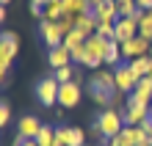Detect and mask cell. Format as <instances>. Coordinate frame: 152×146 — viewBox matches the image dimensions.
<instances>
[{
    "instance_id": "23",
    "label": "cell",
    "mask_w": 152,
    "mask_h": 146,
    "mask_svg": "<svg viewBox=\"0 0 152 146\" xmlns=\"http://www.w3.org/2000/svg\"><path fill=\"white\" fill-rule=\"evenodd\" d=\"M36 141H39V146H53V143H56V130H53V127H47V124H42Z\"/></svg>"
},
{
    "instance_id": "33",
    "label": "cell",
    "mask_w": 152,
    "mask_h": 146,
    "mask_svg": "<svg viewBox=\"0 0 152 146\" xmlns=\"http://www.w3.org/2000/svg\"><path fill=\"white\" fill-rule=\"evenodd\" d=\"M138 8H144V11H152V0H138Z\"/></svg>"
},
{
    "instance_id": "26",
    "label": "cell",
    "mask_w": 152,
    "mask_h": 146,
    "mask_svg": "<svg viewBox=\"0 0 152 146\" xmlns=\"http://www.w3.org/2000/svg\"><path fill=\"white\" fill-rule=\"evenodd\" d=\"M53 77H56L58 83H72L75 72H72V66H61V69H53Z\"/></svg>"
},
{
    "instance_id": "27",
    "label": "cell",
    "mask_w": 152,
    "mask_h": 146,
    "mask_svg": "<svg viewBox=\"0 0 152 146\" xmlns=\"http://www.w3.org/2000/svg\"><path fill=\"white\" fill-rule=\"evenodd\" d=\"M97 33L105 36V39H113V33H116V22H97Z\"/></svg>"
},
{
    "instance_id": "24",
    "label": "cell",
    "mask_w": 152,
    "mask_h": 146,
    "mask_svg": "<svg viewBox=\"0 0 152 146\" xmlns=\"http://www.w3.org/2000/svg\"><path fill=\"white\" fill-rule=\"evenodd\" d=\"M119 6V17H133L138 11V0H116Z\"/></svg>"
},
{
    "instance_id": "31",
    "label": "cell",
    "mask_w": 152,
    "mask_h": 146,
    "mask_svg": "<svg viewBox=\"0 0 152 146\" xmlns=\"http://www.w3.org/2000/svg\"><path fill=\"white\" fill-rule=\"evenodd\" d=\"M31 14H33V17H39V20H44V6H39V3H31Z\"/></svg>"
},
{
    "instance_id": "1",
    "label": "cell",
    "mask_w": 152,
    "mask_h": 146,
    "mask_svg": "<svg viewBox=\"0 0 152 146\" xmlns=\"http://www.w3.org/2000/svg\"><path fill=\"white\" fill-rule=\"evenodd\" d=\"M122 130H124V118H122V113L111 110V108H105V110L97 116L94 127H91V132H94V135H100V138H105V141L116 138Z\"/></svg>"
},
{
    "instance_id": "6",
    "label": "cell",
    "mask_w": 152,
    "mask_h": 146,
    "mask_svg": "<svg viewBox=\"0 0 152 146\" xmlns=\"http://www.w3.org/2000/svg\"><path fill=\"white\" fill-rule=\"evenodd\" d=\"M122 118H124V127H141L149 118V105H144V102H127V108L122 110Z\"/></svg>"
},
{
    "instance_id": "12",
    "label": "cell",
    "mask_w": 152,
    "mask_h": 146,
    "mask_svg": "<svg viewBox=\"0 0 152 146\" xmlns=\"http://www.w3.org/2000/svg\"><path fill=\"white\" fill-rule=\"evenodd\" d=\"M88 86L102 88V91H108V94H119V88H116V75L108 72V69H97V75L88 80Z\"/></svg>"
},
{
    "instance_id": "5",
    "label": "cell",
    "mask_w": 152,
    "mask_h": 146,
    "mask_svg": "<svg viewBox=\"0 0 152 146\" xmlns=\"http://www.w3.org/2000/svg\"><path fill=\"white\" fill-rule=\"evenodd\" d=\"M113 75H116V88H119V94H133L138 86V77H136V72H133L130 63H119V66L113 69Z\"/></svg>"
},
{
    "instance_id": "35",
    "label": "cell",
    "mask_w": 152,
    "mask_h": 146,
    "mask_svg": "<svg viewBox=\"0 0 152 146\" xmlns=\"http://www.w3.org/2000/svg\"><path fill=\"white\" fill-rule=\"evenodd\" d=\"M100 3H102V0H91V6H94V8H97V6H100Z\"/></svg>"
},
{
    "instance_id": "20",
    "label": "cell",
    "mask_w": 152,
    "mask_h": 146,
    "mask_svg": "<svg viewBox=\"0 0 152 146\" xmlns=\"http://www.w3.org/2000/svg\"><path fill=\"white\" fill-rule=\"evenodd\" d=\"M88 97L94 99L100 108H111L116 102V94H108V91H102V88H94V86H88Z\"/></svg>"
},
{
    "instance_id": "30",
    "label": "cell",
    "mask_w": 152,
    "mask_h": 146,
    "mask_svg": "<svg viewBox=\"0 0 152 146\" xmlns=\"http://www.w3.org/2000/svg\"><path fill=\"white\" fill-rule=\"evenodd\" d=\"M14 146H39V141H36V138H22V135H17Z\"/></svg>"
},
{
    "instance_id": "28",
    "label": "cell",
    "mask_w": 152,
    "mask_h": 146,
    "mask_svg": "<svg viewBox=\"0 0 152 146\" xmlns=\"http://www.w3.org/2000/svg\"><path fill=\"white\" fill-rule=\"evenodd\" d=\"M69 52H72V61L83 66V61H86V44H77V47H75V50H69Z\"/></svg>"
},
{
    "instance_id": "22",
    "label": "cell",
    "mask_w": 152,
    "mask_h": 146,
    "mask_svg": "<svg viewBox=\"0 0 152 146\" xmlns=\"http://www.w3.org/2000/svg\"><path fill=\"white\" fill-rule=\"evenodd\" d=\"M64 14L66 11H64V3H61V0H56V3H50L47 8H44V20H50V22H58Z\"/></svg>"
},
{
    "instance_id": "9",
    "label": "cell",
    "mask_w": 152,
    "mask_h": 146,
    "mask_svg": "<svg viewBox=\"0 0 152 146\" xmlns=\"http://www.w3.org/2000/svg\"><path fill=\"white\" fill-rule=\"evenodd\" d=\"M39 36H42V41H44V44H50V50H53V47H58V44H64V31L58 28V22L42 20V25H39Z\"/></svg>"
},
{
    "instance_id": "15",
    "label": "cell",
    "mask_w": 152,
    "mask_h": 146,
    "mask_svg": "<svg viewBox=\"0 0 152 146\" xmlns=\"http://www.w3.org/2000/svg\"><path fill=\"white\" fill-rule=\"evenodd\" d=\"M138 138H141V130H138V127H124L116 138L108 141V146H138Z\"/></svg>"
},
{
    "instance_id": "19",
    "label": "cell",
    "mask_w": 152,
    "mask_h": 146,
    "mask_svg": "<svg viewBox=\"0 0 152 146\" xmlns=\"http://www.w3.org/2000/svg\"><path fill=\"white\" fill-rule=\"evenodd\" d=\"M130 66H133V72H136V77H138V80H141V77H149V75H152V55L133 58V61H130Z\"/></svg>"
},
{
    "instance_id": "11",
    "label": "cell",
    "mask_w": 152,
    "mask_h": 146,
    "mask_svg": "<svg viewBox=\"0 0 152 146\" xmlns=\"http://www.w3.org/2000/svg\"><path fill=\"white\" fill-rule=\"evenodd\" d=\"M80 102V86L77 80H72V83H61V91H58V105L61 108H75Z\"/></svg>"
},
{
    "instance_id": "4",
    "label": "cell",
    "mask_w": 152,
    "mask_h": 146,
    "mask_svg": "<svg viewBox=\"0 0 152 146\" xmlns=\"http://www.w3.org/2000/svg\"><path fill=\"white\" fill-rule=\"evenodd\" d=\"M58 91H61V83L56 77H44L36 83V99L44 105V108H53V105H58Z\"/></svg>"
},
{
    "instance_id": "36",
    "label": "cell",
    "mask_w": 152,
    "mask_h": 146,
    "mask_svg": "<svg viewBox=\"0 0 152 146\" xmlns=\"http://www.w3.org/2000/svg\"><path fill=\"white\" fill-rule=\"evenodd\" d=\"M0 3H3V6H8V3H11V0H0Z\"/></svg>"
},
{
    "instance_id": "14",
    "label": "cell",
    "mask_w": 152,
    "mask_h": 146,
    "mask_svg": "<svg viewBox=\"0 0 152 146\" xmlns=\"http://www.w3.org/2000/svg\"><path fill=\"white\" fill-rule=\"evenodd\" d=\"M47 63L53 69H61V66H72V52H69L64 44H58V47H53L47 52Z\"/></svg>"
},
{
    "instance_id": "17",
    "label": "cell",
    "mask_w": 152,
    "mask_h": 146,
    "mask_svg": "<svg viewBox=\"0 0 152 146\" xmlns=\"http://www.w3.org/2000/svg\"><path fill=\"white\" fill-rule=\"evenodd\" d=\"M39 130H42V121H39V118H33V116H22L20 124H17V132H20L22 138H36Z\"/></svg>"
},
{
    "instance_id": "8",
    "label": "cell",
    "mask_w": 152,
    "mask_h": 146,
    "mask_svg": "<svg viewBox=\"0 0 152 146\" xmlns=\"http://www.w3.org/2000/svg\"><path fill=\"white\" fill-rule=\"evenodd\" d=\"M56 143H61V146H86V132L77 130V127H58Z\"/></svg>"
},
{
    "instance_id": "32",
    "label": "cell",
    "mask_w": 152,
    "mask_h": 146,
    "mask_svg": "<svg viewBox=\"0 0 152 146\" xmlns=\"http://www.w3.org/2000/svg\"><path fill=\"white\" fill-rule=\"evenodd\" d=\"M141 132H147V135H152V116L147 118L144 124H141Z\"/></svg>"
},
{
    "instance_id": "16",
    "label": "cell",
    "mask_w": 152,
    "mask_h": 146,
    "mask_svg": "<svg viewBox=\"0 0 152 146\" xmlns=\"http://www.w3.org/2000/svg\"><path fill=\"white\" fill-rule=\"evenodd\" d=\"M130 102H144V105H152V77H141L136 91L130 94Z\"/></svg>"
},
{
    "instance_id": "25",
    "label": "cell",
    "mask_w": 152,
    "mask_h": 146,
    "mask_svg": "<svg viewBox=\"0 0 152 146\" xmlns=\"http://www.w3.org/2000/svg\"><path fill=\"white\" fill-rule=\"evenodd\" d=\"M77 44H86V36H83V33L72 31V33H66V36H64V47H66V50H75Z\"/></svg>"
},
{
    "instance_id": "38",
    "label": "cell",
    "mask_w": 152,
    "mask_h": 146,
    "mask_svg": "<svg viewBox=\"0 0 152 146\" xmlns=\"http://www.w3.org/2000/svg\"><path fill=\"white\" fill-rule=\"evenodd\" d=\"M149 55H152V47H149Z\"/></svg>"
},
{
    "instance_id": "37",
    "label": "cell",
    "mask_w": 152,
    "mask_h": 146,
    "mask_svg": "<svg viewBox=\"0 0 152 146\" xmlns=\"http://www.w3.org/2000/svg\"><path fill=\"white\" fill-rule=\"evenodd\" d=\"M149 116H152V105H149Z\"/></svg>"
},
{
    "instance_id": "10",
    "label": "cell",
    "mask_w": 152,
    "mask_h": 146,
    "mask_svg": "<svg viewBox=\"0 0 152 146\" xmlns=\"http://www.w3.org/2000/svg\"><path fill=\"white\" fill-rule=\"evenodd\" d=\"M149 47H152V41L144 39V36H136V39H130V41H124L122 44V55L124 58H141V55H149Z\"/></svg>"
},
{
    "instance_id": "29",
    "label": "cell",
    "mask_w": 152,
    "mask_h": 146,
    "mask_svg": "<svg viewBox=\"0 0 152 146\" xmlns=\"http://www.w3.org/2000/svg\"><path fill=\"white\" fill-rule=\"evenodd\" d=\"M8 118H11V108H8V102L0 105V127H8Z\"/></svg>"
},
{
    "instance_id": "34",
    "label": "cell",
    "mask_w": 152,
    "mask_h": 146,
    "mask_svg": "<svg viewBox=\"0 0 152 146\" xmlns=\"http://www.w3.org/2000/svg\"><path fill=\"white\" fill-rule=\"evenodd\" d=\"M31 3H39V6H44V8H47L50 3H56V0H31Z\"/></svg>"
},
{
    "instance_id": "13",
    "label": "cell",
    "mask_w": 152,
    "mask_h": 146,
    "mask_svg": "<svg viewBox=\"0 0 152 146\" xmlns=\"http://www.w3.org/2000/svg\"><path fill=\"white\" fill-rule=\"evenodd\" d=\"M94 17H97V22H116L119 20V6H116V0H102V3L94 8Z\"/></svg>"
},
{
    "instance_id": "7",
    "label": "cell",
    "mask_w": 152,
    "mask_h": 146,
    "mask_svg": "<svg viewBox=\"0 0 152 146\" xmlns=\"http://www.w3.org/2000/svg\"><path fill=\"white\" fill-rule=\"evenodd\" d=\"M138 36V20H136V14L133 17H119L116 20V33H113V39L116 41H130V39H136Z\"/></svg>"
},
{
    "instance_id": "21",
    "label": "cell",
    "mask_w": 152,
    "mask_h": 146,
    "mask_svg": "<svg viewBox=\"0 0 152 146\" xmlns=\"http://www.w3.org/2000/svg\"><path fill=\"white\" fill-rule=\"evenodd\" d=\"M124 55H122V41H116V39H111V44H108V52H105V66H116Z\"/></svg>"
},
{
    "instance_id": "3",
    "label": "cell",
    "mask_w": 152,
    "mask_h": 146,
    "mask_svg": "<svg viewBox=\"0 0 152 146\" xmlns=\"http://www.w3.org/2000/svg\"><path fill=\"white\" fill-rule=\"evenodd\" d=\"M17 50H20V36H17L14 31H6L3 36H0V77L3 80L8 75V66H11Z\"/></svg>"
},
{
    "instance_id": "2",
    "label": "cell",
    "mask_w": 152,
    "mask_h": 146,
    "mask_svg": "<svg viewBox=\"0 0 152 146\" xmlns=\"http://www.w3.org/2000/svg\"><path fill=\"white\" fill-rule=\"evenodd\" d=\"M108 44L111 39H105V36L100 33H94L91 39H86V61H83V66H105V52H108Z\"/></svg>"
},
{
    "instance_id": "18",
    "label": "cell",
    "mask_w": 152,
    "mask_h": 146,
    "mask_svg": "<svg viewBox=\"0 0 152 146\" xmlns=\"http://www.w3.org/2000/svg\"><path fill=\"white\" fill-rule=\"evenodd\" d=\"M64 3V11L72 14V17H80V14H94V6L91 0H61Z\"/></svg>"
}]
</instances>
